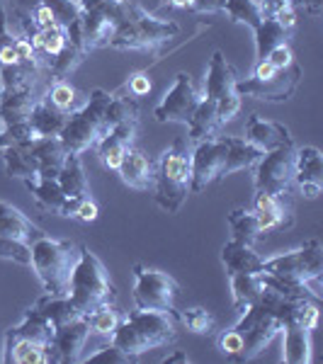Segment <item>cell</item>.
<instances>
[{"label": "cell", "instance_id": "1", "mask_svg": "<svg viewBox=\"0 0 323 364\" xmlns=\"http://www.w3.org/2000/svg\"><path fill=\"white\" fill-rule=\"evenodd\" d=\"M282 323L275 314L260 304H250L240 311V318L233 328L219 333L216 345L231 362H250L280 336Z\"/></svg>", "mask_w": 323, "mask_h": 364}, {"label": "cell", "instance_id": "2", "mask_svg": "<svg viewBox=\"0 0 323 364\" xmlns=\"http://www.w3.org/2000/svg\"><path fill=\"white\" fill-rule=\"evenodd\" d=\"M175 336H178V318H175V314L134 309L127 316H122L120 326L112 333L110 343L117 345L127 355L139 357L149 350L173 343Z\"/></svg>", "mask_w": 323, "mask_h": 364}, {"label": "cell", "instance_id": "3", "mask_svg": "<svg viewBox=\"0 0 323 364\" xmlns=\"http://www.w3.org/2000/svg\"><path fill=\"white\" fill-rule=\"evenodd\" d=\"M180 34V25L173 20H161L151 15L139 3L127 0V8L122 20L117 22L115 37L110 46L122 51H156L170 39Z\"/></svg>", "mask_w": 323, "mask_h": 364}, {"label": "cell", "instance_id": "4", "mask_svg": "<svg viewBox=\"0 0 323 364\" xmlns=\"http://www.w3.org/2000/svg\"><path fill=\"white\" fill-rule=\"evenodd\" d=\"M32 252V269L42 282L44 291L51 296H68L70 274H73L75 260H78V245L63 238H51L39 233L29 243Z\"/></svg>", "mask_w": 323, "mask_h": 364}, {"label": "cell", "instance_id": "5", "mask_svg": "<svg viewBox=\"0 0 323 364\" xmlns=\"http://www.w3.org/2000/svg\"><path fill=\"white\" fill-rule=\"evenodd\" d=\"M192 141L183 136L175 139L173 146L161 154L156 163V185H154V199L156 204L168 214L180 211L190 195V180H192Z\"/></svg>", "mask_w": 323, "mask_h": 364}, {"label": "cell", "instance_id": "6", "mask_svg": "<svg viewBox=\"0 0 323 364\" xmlns=\"http://www.w3.org/2000/svg\"><path fill=\"white\" fill-rule=\"evenodd\" d=\"M68 299L83 316L97 306L117 301V287L110 279V272L88 245L78 248V260H75L73 274H70Z\"/></svg>", "mask_w": 323, "mask_h": 364}, {"label": "cell", "instance_id": "7", "mask_svg": "<svg viewBox=\"0 0 323 364\" xmlns=\"http://www.w3.org/2000/svg\"><path fill=\"white\" fill-rule=\"evenodd\" d=\"M107 102H110V92L95 87V90L88 95L85 102L80 105L75 112L68 114L66 124H63L61 134H58L66 154L80 156L83 151L90 149V146H95L97 141L112 129L107 124V119H105V107H107Z\"/></svg>", "mask_w": 323, "mask_h": 364}, {"label": "cell", "instance_id": "8", "mask_svg": "<svg viewBox=\"0 0 323 364\" xmlns=\"http://www.w3.org/2000/svg\"><path fill=\"white\" fill-rule=\"evenodd\" d=\"M263 272L275 274L282 279L304 282L321 291L323 274V245L319 238H309L295 250L277 252L272 257H263Z\"/></svg>", "mask_w": 323, "mask_h": 364}, {"label": "cell", "instance_id": "9", "mask_svg": "<svg viewBox=\"0 0 323 364\" xmlns=\"http://www.w3.org/2000/svg\"><path fill=\"white\" fill-rule=\"evenodd\" d=\"M236 80H238L236 68L226 61L221 51H214L209 58L202 95L214 102L219 122L224 127L228 122L236 119V114L240 112V95L236 92Z\"/></svg>", "mask_w": 323, "mask_h": 364}, {"label": "cell", "instance_id": "10", "mask_svg": "<svg viewBox=\"0 0 323 364\" xmlns=\"http://www.w3.org/2000/svg\"><path fill=\"white\" fill-rule=\"evenodd\" d=\"M134 272V306L149 311H168L175 314V301L180 296V284L168 272L146 267L141 262L132 265Z\"/></svg>", "mask_w": 323, "mask_h": 364}, {"label": "cell", "instance_id": "11", "mask_svg": "<svg viewBox=\"0 0 323 364\" xmlns=\"http://www.w3.org/2000/svg\"><path fill=\"white\" fill-rule=\"evenodd\" d=\"M297 170V149L295 146H280L265 151L255 163V192L270 195H287L295 185Z\"/></svg>", "mask_w": 323, "mask_h": 364}, {"label": "cell", "instance_id": "12", "mask_svg": "<svg viewBox=\"0 0 323 364\" xmlns=\"http://www.w3.org/2000/svg\"><path fill=\"white\" fill-rule=\"evenodd\" d=\"M199 102H202V92L197 90L192 75L180 70V73L175 75V83L170 85V90L161 97V102L156 105L154 117L161 124L178 122V124L187 127L192 117H195Z\"/></svg>", "mask_w": 323, "mask_h": 364}, {"label": "cell", "instance_id": "13", "mask_svg": "<svg viewBox=\"0 0 323 364\" xmlns=\"http://www.w3.org/2000/svg\"><path fill=\"white\" fill-rule=\"evenodd\" d=\"M302 78H304V70L295 61L292 66L280 68L272 78H265V80H255V78L240 80L238 78L236 92L240 97H255V100H265V102H287V100L297 92Z\"/></svg>", "mask_w": 323, "mask_h": 364}, {"label": "cell", "instance_id": "14", "mask_svg": "<svg viewBox=\"0 0 323 364\" xmlns=\"http://www.w3.org/2000/svg\"><path fill=\"white\" fill-rule=\"evenodd\" d=\"M224 163H226V141L224 136L219 139H207L197 141L192 149L190 168H192V180H190V192H204L211 182L224 178Z\"/></svg>", "mask_w": 323, "mask_h": 364}, {"label": "cell", "instance_id": "15", "mask_svg": "<svg viewBox=\"0 0 323 364\" xmlns=\"http://www.w3.org/2000/svg\"><path fill=\"white\" fill-rule=\"evenodd\" d=\"M88 338H90V323L88 316L61 323L54 328V338H51L49 348V364H75L80 362V352H83Z\"/></svg>", "mask_w": 323, "mask_h": 364}, {"label": "cell", "instance_id": "16", "mask_svg": "<svg viewBox=\"0 0 323 364\" xmlns=\"http://www.w3.org/2000/svg\"><path fill=\"white\" fill-rule=\"evenodd\" d=\"M253 211L260 221V231H275V228H290L295 224V207L287 195H270V192H255Z\"/></svg>", "mask_w": 323, "mask_h": 364}, {"label": "cell", "instance_id": "17", "mask_svg": "<svg viewBox=\"0 0 323 364\" xmlns=\"http://www.w3.org/2000/svg\"><path fill=\"white\" fill-rule=\"evenodd\" d=\"M137 129H139V119L132 122H122V124H115L105 134L102 139L97 141V158L107 170H117L122 163V158L129 149L134 146V139H137Z\"/></svg>", "mask_w": 323, "mask_h": 364}, {"label": "cell", "instance_id": "18", "mask_svg": "<svg viewBox=\"0 0 323 364\" xmlns=\"http://www.w3.org/2000/svg\"><path fill=\"white\" fill-rule=\"evenodd\" d=\"M37 83L20 85V87H8V90H0V122L3 127H13L29 122L34 105L39 102Z\"/></svg>", "mask_w": 323, "mask_h": 364}, {"label": "cell", "instance_id": "19", "mask_svg": "<svg viewBox=\"0 0 323 364\" xmlns=\"http://www.w3.org/2000/svg\"><path fill=\"white\" fill-rule=\"evenodd\" d=\"M27 190L32 192L34 202H37L39 209L44 211H56L58 216H66V219H73L75 216V207L78 202L75 199H68L63 195L61 185H58L56 178H29L25 180Z\"/></svg>", "mask_w": 323, "mask_h": 364}, {"label": "cell", "instance_id": "20", "mask_svg": "<svg viewBox=\"0 0 323 364\" xmlns=\"http://www.w3.org/2000/svg\"><path fill=\"white\" fill-rule=\"evenodd\" d=\"M295 185L307 199H316L323 192V156L316 146L297 149Z\"/></svg>", "mask_w": 323, "mask_h": 364}, {"label": "cell", "instance_id": "21", "mask_svg": "<svg viewBox=\"0 0 323 364\" xmlns=\"http://www.w3.org/2000/svg\"><path fill=\"white\" fill-rule=\"evenodd\" d=\"M117 173H120L122 182H125L127 187H132V190L149 192V190H154V185H156V163L141 149H137V146H132L125 154Z\"/></svg>", "mask_w": 323, "mask_h": 364}, {"label": "cell", "instance_id": "22", "mask_svg": "<svg viewBox=\"0 0 323 364\" xmlns=\"http://www.w3.org/2000/svg\"><path fill=\"white\" fill-rule=\"evenodd\" d=\"M243 134H245V141L258 146L263 154H265V151H272V149H280V146H295V139H292L290 129L285 124H280V122L263 119L260 114L248 117Z\"/></svg>", "mask_w": 323, "mask_h": 364}, {"label": "cell", "instance_id": "23", "mask_svg": "<svg viewBox=\"0 0 323 364\" xmlns=\"http://www.w3.org/2000/svg\"><path fill=\"white\" fill-rule=\"evenodd\" d=\"M282 360L287 364L311 362V331L299 326L297 318L282 321Z\"/></svg>", "mask_w": 323, "mask_h": 364}, {"label": "cell", "instance_id": "24", "mask_svg": "<svg viewBox=\"0 0 323 364\" xmlns=\"http://www.w3.org/2000/svg\"><path fill=\"white\" fill-rule=\"evenodd\" d=\"M66 156L68 154L58 136H42L32 141V158L39 178H56Z\"/></svg>", "mask_w": 323, "mask_h": 364}, {"label": "cell", "instance_id": "25", "mask_svg": "<svg viewBox=\"0 0 323 364\" xmlns=\"http://www.w3.org/2000/svg\"><path fill=\"white\" fill-rule=\"evenodd\" d=\"M5 364H49V352L46 345L34 343L29 338L15 336V333L5 331V350H3Z\"/></svg>", "mask_w": 323, "mask_h": 364}, {"label": "cell", "instance_id": "26", "mask_svg": "<svg viewBox=\"0 0 323 364\" xmlns=\"http://www.w3.org/2000/svg\"><path fill=\"white\" fill-rule=\"evenodd\" d=\"M39 233L42 231H39V228L34 226L20 209L0 199V236L20 240V243L29 245L34 238L39 236Z\"/></svg>", "mask_w": 323, "mask_h": 364}, {"label": "cell", "instance_id": "27", "mask_svg": "<svg viewBox=\"0 0 323 364\" xmlns=\"http://www.w3.org/2000/svg\"><path fill=\"white\" fill-rule=\"evenodd\" d=\"M10 333H15V336H22V338H29L34 340V343H42L49 348L51 338H54V323L44 316V311L37 306V304H32L25 314H22L20 323H15V326L8 328Z\"/></svg>", "mask_w": 323, "mask_h": 364}, {"label": "cell", "instance_id": "28", "mask_svg": "<svg viewBox=\"0 0 323 364\" xmlns=\"http://www.w3.org/2000/svg\"><path fill=\"white\" fill-rule=\"evenodd\" d=\"M221 262L226 267V274L263 272V257L253 250V245H243L233 238L221 248Z\"/></svg>", "mask_w": 323, "mask_h": 364}, {"label": "cell", "instance_id": "29", "mask_svg": "<svg viewBox=\"0 0 323 364\" xmlns=\"http://www.w3.org/2000/svg\"><path fill=\"white\" fill-rule=\"evenodd\" d=\"M221 129H224V124L219 122L214 102L202 95V102H199L195 117H192L190 124H187V139H190L192 144L207 141V139H219Z\"/></svg>", "mask_w": 323, "mask_h": 364}, {"label": "cell", "instance_id": "30", "mask_svg": "<svg viewBox=\"0 0 323 364\" xmlns=\"http://www.w3.org/2000/svg\"><path fill=\"white\" fill-rule=\"evenodd\" d=\"M56 180H58V185H61L63 195H66L68 199L80 202V199H85L88 195H90V185H88V175H85L83 163H80V156L68 154L61 170H58Z\"/></svg>", "mask_w": 323, "mask_h": 364}, {"label": "cell", "instance_id": "31", "mask_svg": "<svg viewBox=\"0 0 323 364\" xmlns=\"http://www.w3.org/2000/svg\"><path fill=\"white\" fill-rule=\"evenodd\" d=\"M0 161L5 166V173L10 178L17 180H29L37 178V166H34L32 158V141H25V144H13L8 149L0 151Z\"/></svg>", "mask_w": 323, "mask_h": 364}, {"label": "cell", "instance_id": "32", "mask_svg": "<svg viewBox=\"0 0 323 364\" xmlns=\"http://www.w3.org/2000/svg\"><path fill=\"white\" fill-rule=\"evenodd\" d=\"M226 141V163H224V178L226 175H233L238 170H248L255 168V163L260 161L263 151L258 146L248 144L245 139L238 136H224Z\"/></svg>", "mask_w": 323, "mask_h": 364}, {"label": "cell", "instance_id": "33", "mask_svg": "<svg viewBox=\"0 0 323 364\" xmlns=\"http://www.w3.org/2000/svg\"><path fill=\"white\" fill-rule=\"evenodd\" d=\"M80 27H83L85 51L110 46V42H112V37H115V29H117V25L110 17L95 15V13H80Z\"/></svg>", "mask_w": 323, "mask_h": 364}, {"label": "cell", "instance_id": "34", "mask_svg": "<svg viewBox=\"0 0 323 364\" xmlns=\"http://www.w3.org/2000/svg\"><path fill=\"white\" fill-rule=\"evenodd\" d=\"M228 284H231V296L236 311L248 309L250 304H255L263 294V277L260 272H240V274H228Z\"/></svg>", "mask_w": 323, "mask_h": 364}, {"label": "cell", "instance_id": "35", "mask_svg": "<svg viewBox=\"0 0 323 364\" xmlns=\"http://www.w3.org/2000/svg\"><path fill=\"white\" fill-rule=\"evenodd\" d=\"M226 221H228V226H231L233 240H238V243H243V245H255L258 238L263 236L260 221H258L253 209H245V207L231 209L226 214Z\"/></svg>", "mask_w": 323, "mask_h": 364}, {"label": "cell", "instance_id": "36", "mask_svg": "<svg viewBox=\"0 0 323 364\" xmlns=\"http://www.w3.org/2000/svg\"><path fill=\"white\" fill-rule=\"evenodd\" d=\"M66 119H68V114L51 107L44 97H39V102L34 105L32 114H29V124H32V129L39 136H58L63 124H66Z\"/></svg>", "mask_w": 323, "mask_h": 364}, {"label": "cell", "instance_id": "37", "mask_svg": "<svg viewBox=\"0 0 323 364\" xmlns=\"http://www.w3.org/2000/svg\"><path fill=\"white\" fill-rule=\"evenodd\" d=\"M85 54H88V51H83L80 46L66 42V46H63V49L58 51L56 56L46 58L42 66H44L46 73L51 75V80H66L68 75L73 73V70L78 68L80 63H83Z\"/></svg>", "mask_w": 323, "mask_h": 364}, {"label": "cell", "instance_id": "38", "mask_svg": "<svg viewBox=\"0 0 323 364\" xmlns=\"http://www.w3.org/2000/svg\"><path fill=\"white\" fill-rule=\"evenodd\" d=\"M287 29L280 25L275 17H263V22L253 29V37H255V61H263L268 58L270 51L275 49L277 44L287 42Z\"/></svg>", "mask_w": 323, "mask_h": 364}, {"label": "cell", "instance_id": "39", "mask_svg": "<svg viewBox=\"0 0 323 364\" xmlns=\"http://www.w3.org/2000/svg\"><path fill=\"white\" fill-rule=\"evenodd\" d=\"M105 119H107L110 127L115 124H122V122H132V119H139V100L122 87L117 92H110V102L105 107Z\"/></svg>", "mask_w": 323, "mask_h": 364}, {"label": "cell", "instance_id": "40", "mask_svg": "<svg viewBox=\"0 0 323 364\" xmlns=\"http://www.w3.org/2000/svg\"><path fill=\"white\" fill-rule=\"evenodd\" d=\"M39 309L44 311V316L49 318L51 323H54V328L56 326H61V323H68V321H73V318H78V316H83V314H78V309L70 304V299L68 296H51V294H44V296H39L37 301Z\"/></svg>", "mask_w": 323, "mask_h": 364}, {"label": "cell", "instance_id": "41", "mask_svg": "<svg viewBox=\"0 0 323 364\" xmlns=\"http://www.w3.org/2000/svg\"><path fill=\"white\" fill-rule=\"evenodd\" d=\"M44 100L51 105V107H56L58 112H63V114H70L80 107L78 90H75L68 80H54L49 90L44 92Z\"/></svg>", "mask_w": 323, "mask_h": 364}, {"label": "cell", "instance_id": "42", "mask_svg": "<svg viewBox=\"0 0 323 364\" xmlns=\"http://www.w3.org/2000/svg\"><path fill=\"white\" fill-rule=\"evenodd\" d=\"M224 13L231 17V22H238V25H245L250 29H255L265 17L258 0H226Z\"/></svg>", "mask_w": 323, "mask_h": 364}, {"label": "cell", "instance_id": "43", "mask_svg": "<svg viewBox=\"0 0 323 364\" xmlns=\"http://www.w3.org/2000/svg\"><path fill=\"white\" fill-rule=\"evenodd\" d=\"M122 321V314L117 311L115 304H105V306H97L95 311L88 314V323H90V333H95L100 338H112V333L117 331Z\"/></svg>", "mask_w": 323, "mask_h": 364}, {"label": "cell", "instance_id": "44", "mask_svg": "<svg viewBox=\"0 0 323 364\" xmlns=\"http://www.w3.org/2000/svg\"><path fill=\"white\" fill-rule=\"evenodd\" d=\"M178 314V321L183 323L190 333L195 336H207V333L214 331V316L209 314L207 309L195 306V309H183V311H175Z\"/></svg>", "mask_w": 323, "mask_h": 364}, {"label": "cell", "instance_id": "45", "mask_svg": "<svg viewBox=\"0 0 323 364\" xmlns=\"http://www.w3.org/2000/svg\"><path fill=\"white\" fill-rule=\"evenodd\" d=\"M39 39H42V46H39V56H56L58 51L66 46L68 37H66V27L58 25V22H54V25L49 27H42L39 29ZM46 58H42V63L46 61Z\"/></svg>", "mask_w": 323, "mask_h": 364}, {"label": "cell", "instance_id": "46", "mask_svg": "<svg viewBox=\"0 0 323 364\" xmlns=\"http://www.w3.org/2000/svg\"><path fill=\"white\" fill-rule=\"evenodd\" d=\"M80 8V13H95V15H105L110 20L120 22L122 15H125L127 0H75Z\"/></svg>", "mask_w": 323, "mask_h": 364}, {"label": "cell", "instance_id": "47", "mask_svg": "<svg viewBox=\"0 0 323 364\" xmlns=\"http://www.w3.org/2000/svg\"><path fill=\"white\" fill-rule=\"evenodd\" d=\"M0 257L15 260V262H20V265H29V262H32V252H29L27 243H20V240L5 238V236H0Z\"/></svg>", "mask_w": 323, "mask_h": 364}, {"label": "cell", "instance_id": "48", "mask_svg": "<svg viewBox=\"0 0 323 364\" xmlns=\"http://www.w3.org/2000/svg\"><path fill=\"white\" fill-rule=\"evenodd\" d=\"M46 5L51 8V13H54L56 22L63 27H68L70 22H75L80 17V8L75 0H44Z\"/></svg>", "mask_w": 323, "mask_h": 364}, {"label": "cell", "instance_id": "49", "mask_svg": "<svg viewBox=\"0 0 323 364\" xmlns=\"http://www.w3.org/2000/svg\"><path fill=\"white\" fill-rule=\"evenodd\" d=\"M137 357H132V355H127V352H122L117 345H105V348H100L95 355H90L85 362H110V364H129V362H134Z\"/></svg>", "mask_w": 323, "mask_h": 364}, {"label": "cell", "instance_id": "50", "mask_svg": "<svg viewBox=\"0 0 323 364\" xmlns=\"http://www.w3.org/2000/svg\"><path fill=\"white\" fill-rule=\"evenodd\" d=\"M127 90L132 92L134 97H144V95H149L151 92V80H149V73H132L129 75V80H127Z\"/></svg>", "mask_w": 323, "mask_h": 364}, {"label": "cell", "instance_id": "51", "mask_svg": "<svg viewBox=\"0 0 323 364\" xmlns=\"http://www.w3.org/2000/svg\"><path fill=\"white\" fill-rule=\"evenodd\" d=\"M268 61L272 63L275 68H287V66H292L295 63V54H292V49H290V44H277L272 51L268 54Z\"/></svg>", "mask_w": 323, "mask_h": 364}, {"label": "cell", "instance_id": "52", "mask_svg": "<svg viewBox=\"0 0 323 364\" xmlns=\"http://www.w3.org/2000/svg\"><path fill=\"white\" fill-rule=\"evenodd\" d=\"M224 8H226V0H192V5H190L192 13H199V15L224 13Z\"/></svg>", "mask_w": 323, "mask_h": 364}, {"label": "cell", "instance_id": "53", "mask_svg": "<svg viewBox=\"0 0 323 364\" xmlns=\"http://www.w3.org/2000/svg\"><path fill=\"white\" fill-rule=\"evenodd\" d=\"M97 214H100L97 204L92 202L90 197H85V199H80L78 207H75V216H73V219H78V221H85V224H90V221H95V219H97Z\"/></svg>", "mask_w": 323, "mask_h": 364}, {"label": "cell", "instance_id": "54", "mask_svg": "<svg viewBox=\"0 0 323 364\" xmlns=\"http://www.w3.org/2000/svg\"><path fill=\"white\" fill-rule=\"evenodd\" d=\"M39 3H44V0H10V5H13V15L17 17V22L29 20L32 10L37 8Z\"/></svg>", "mask_w": 323, "mask_h": 364}, {"label": "cell", "instance_id": "55", "mask_svg": "<svg viewBox=\"0 0 323 364\" xmlns=\"http://www.w3.org/2000/svg\"><path fill=\"white\" fill-rule=\"evenodd\" d=\"M258 3H260V10L265 17H275L282 10L292 8V0H258Z\"/></svg>", "mask_w": 323, "mask_h": 364}, {"label": "cell", "instance_id": "56", "mask_svg": "<svg viewBox=\"0 0 323 364\" xmlns=\"http://www.w3.org/2000/svg\"><path fill=\"white\" fill-rule=\"evenodd\" d=\"M280 68H275L272 63L268 61V58H263V61H255V66H253V75L250 78H255V80H265V78H272L275 73H277Z\"/></svg>", "mask_w": 323, "mask_h": 364}, {"label": "cell", "instance_id": "57", "mask_svg": "<svg viewBox=\"0 0 323 364\" xmlns=\"http://www.w3.org/2000/svg\"><path fill=\"white\" fill-rule=\"evenodd\" d=\"M17 63H20V58H17L15 42L0 46V66H17Z\"/></svg>", "mask_w": 323, "mask_h": 364}, {"label": "cell", "instance_id": "58", "mask_svg": "<svg viewBox=\"0 0 323 364\" xmlns=\"http://www.w3.org/2000/svg\"><path fill=\"white\" fill-rule=\"evenodd\" d=\"M275 20H277L280 25L287 29V32H292V27L297 25V10H295V8H287V10H282V13L275 15Z\"/></svg>", "mask_w": 323, "mask_h": 364}, {"label": "cell", "instance_id": "59", "mask_svg": "<svg viewBox=\"0 0 323 364\" xmlns=\"http://www.w3.org/2000/svg\"><path fill=\"white\" fill-rule=\"evenodd\" d=\"M161 362L163 364H187V362H190V357H187V352H183V350H175L173 355L163 357Z\"/></svg>", "mask_w": 323, "mask_h": 364}, {"label": "cell", "instance_id": "60", "mask_svg": "<svg viewBox=\"0 0 323 364\" xmlns=\"http://www.w3.org/2000/svg\"><path fill=\"white\" fill-rule=\"evenodd\" d=\"M307 8L309 15H321L323 13V0H299Z\"/></svg>", "mask_w": 323, "mask_h": 364}, {"label": "cell", "instance_id": "61", "mask_svg": "<svg viewBox=\"0 0 323 364\" xmlns=\"http://www.w3.org/2000/svg\"><path fill=\"white\" fill-rule=\"evenodd\" d=\"M163 5H168V8H183V10H190L192 0H163Z\"/></svg>", "mask_w": 323, "mask_h": 364}]
</instances>
